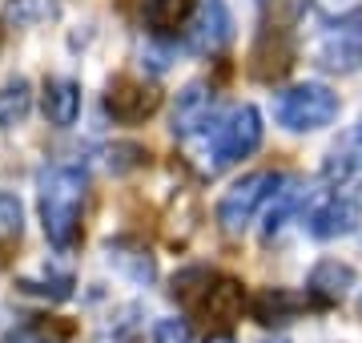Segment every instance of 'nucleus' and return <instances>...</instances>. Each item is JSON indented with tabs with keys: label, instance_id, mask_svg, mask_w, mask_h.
I'll return each mask as SVG.
<instances>
[{
	"label": "nucleus",
	"instance_id": "15",
	"mask_svg": "<svg viewBox=\"0 0 362 343\" xmlns=\"http://www.w3.org/2000/svg\"><path fill=\"white\" fill-rule=\"evenodd\" d=\"M197 307H202L209 319H218V323H233V319L242 315V307H246V295H242V287H238L233 279H214Z\"/></svg>",
	"mask_w": 362,
	"mask_h": 343
},
{
	"label": "nucleus",
	"instance_id": "5",
	"mask_svg": "<svg viewBox=\"0 0 362 343\" xmlns=\"http://www.w3.org/2000/svg\"><path fill=\"white\" fill-rule=\"evenodd\" d=\"M314 57H318V65L326 73H354L362 65V13L338 16L334 25L322 33Z\"/></svg>",
	"mask_w": 362,
	"mask_h": 343
},
{
	"label": "nucleus",
	"instance_id": "20",
	"mask_svg": "<svg viewBox=\"0 0 362 343\" xmlns=\"http://www.w3.org/2000/svg\"><path fill=\"white\" fill-rule=\"evenodd\" d=\"M145 154L141 145H133V142H117L113 150H109V170L113 174H129V170H137V166H145Z\"/></svg>",
	"mask_w": 362,
	"mask_h": 343
},
{
	"label": "nucleus",
	"instance_id": "16",
	"mask_svg": "<svg viewBox=\"0 0 362 343\" xmlns=\"http://www.w3.org/2000/svg\"><path fill=\"white\" fill-rule=\"evenodd\" d=\"M197 0H145V25L153 28L157 37H165L173 28L189 25Z\"/></svg>",
	"mask_w": 362,
	"mask_h": 343
},
{
	"label": "nucleus",
	"instance_id": "11",
	"mask_svg": "<svg viewBox=\"0 0 362 343\" xmlns=\"http://www.w3.org/2000/svg\"><path fill=\"white\" fill-rule=\"evenodd\" d=\"M358 226V206L350 198H326L318 202L310 214H306V235L318 238V242H330V238H342Z\"/></svg>",
	"mask_w": 362,
	"mask_h": 343
},
{
	"label": "nucleus",
	"instance_id": "23",
	"mask_svg": "<svg viewBox=\"0 0 362 343\" xmlns=\"http://www.w3.org/2000/svg\"><path fill=\"white\" fill-rule=\"evenodd\" d=\"M169 57H173V45H145L141 49V65H149L153 73H161V69H169Z\"/></svg>",
	"mask_w": 362,
	"mask_h": 343
},
{
	"label": "nucleus",
	"instance_id": "28",
	"mask_svg": "<svg viewBox=\"0 0 362 343\" xmlns=\"http://www.w3.org/2000/svg\"><path fill=\"white\" fill-rule=\"evenodd\" d=\"M274 343H286V339H274Z\"/></svg>",
	"mask_w": 362,
	"mask_h": 343
},
{
	"label": "nucleus",
	"instance_id": "4",
	"mask_svg": "<svg viewBox=\"0 0 362 343\" xmlns=\"http://www.w3.org/2000/svg\"><path fill=\"white\" fill-rule=\"evenodd\" d=\"M278 182H282V174H270V170L246 174L242 182H233L230 190L221 194V202H218V223H221V230H230V235L246 230L250 218L258 214V206H266V198L278 190Z\"/></svg>",
	"mask_w": 362,
	"mask_h": 343
},
{
	"label": "nucleus",
	"instance_id": "13",
	"mask_svg": "<svg viewBox=\"0 0 362 343\" xmlns=\"http://www.w3.org/2000/svg\"><path fill=\"white\" fill-rule=\"evenodd\" d=\"M81 118V85L73 77H49L45 81V121L57 130L77 125Z\"/></svg>",
	"mask_w": 362,
	"mask_h": 343
},
{
	"label": "nucleus",
	"instance_id": "2",
	"mask_svg": "<svg viewBox=\"0 0 362 343\" xmlns=\"http://www.w3.org/2000/svg\"><path fill=\"white\" fill-rule=\"evenodd\" d=\"M274 118L278 125L294 133H310V130H322L330 121L338 118V93H330L326 85H290L286 93H278V101H274Z\"/></svg>",
	"mask_w": 362,
	"mask_h": 343
},
{
	"label": "nucleus",
	"instance_id": "18",
	"mask_svg": "<svg viewBox=\"0 0 362 343\" xmlns=\"http://www.w3.org/2000/svg\"><path fill=\"white\" fill-rule=\"evenodd\" d=\"M250 69H254V77H282L286 69H290V45L282 37L270 40V33L262 37V45L250 53Z\"/></svg>",
	"mask_w": 362,
	"mask_h": 343
},
{
	"label": "nucleus",
	"instance_id": "3",
	"mask_svg": "<svg viewBox=\"0 0 362 343\" xmlns=\"http://www.w3.org/2000/svg\"><path fill=\"white\" fill-rule=\"evenodd\" d=\"M262 130L266 125H262V113L254 106H238L221 121H214V137H209L214 142V170L250 158L262 145Z\"/></svg>",
	"mask_w": 362,
	"mask_h": 343
},
{
	"label": "nucleus",
	"instance_id": "1",
	"mask_svg": "<svg viewBox=\"0 0 362 343\" xmlns=\"http://www.w3.org/2000/svg\"><path fill=\"white\" fill-rule=\"evenodd\" d=\"M89 198V178L77 166H49L37 178V202H40V226L57 251H73L81 242V218Z\"/></svg>",
	"mask_w": 362,
	"mask_h": 343
},
{
	"label": "nucleus",
	"instance_id": "10",
	"mask_svg": "<svg viewBox=\"0 0 362 343\" xmlns=\"http://www.w3.org/2000/svg\"><path fill=\"white\" fill-rule=\"evenodd\" d=\"M105 259H109V266L113 271H121L125 279H133V283H141V287H149L157 279V259L149 254V247L145 242H137V238H109L105 242Z\"/></svg>",
	"mask_w": 362,
	"mask_h": 343
},
{
	"label": "nucleus",
	"instance_id": "27",
	"mask_svg": "<svg viewBox=\"0 0 362 343\" xmlns=\"http://www.w3.org/2000/svg\"><path fill=\"white\" fill-rule=\"evenodd\" d=\"M358 145H362V125H358Z\"/></svg>",
	"mask_w": 362,
	"mask_h": 343
},
{
	"label": "nucleus",
	"instance_id": "24",
	"mask_svg": "<svg viewBox=\"0 0 362 343\" xmlns=\"http://www.w3.org/2000/svg\"><path fill=\"white\" fill-rule=\"evenodd\" d=\"M4 343H57V339H49V331L45 327H21V331H13Z\"/></svg>",
	"mask_w": 362,
	"mask_h": 343
},
{
	"label": "nucleus",
	"instance_id": "7",
	"mask_svg": "<svg viewBox=\"0 0 362 343\" xmlns=\"http://www.w3.org/2000/svg\"><path fill=\"white\" fill-rule=\"evenodd\" d=\"M230 33H233V16L226 9V0H202V4H194V16H189V28H185V45H189V53L209 57L230 40Z\"/></svg>",
	"mask_w": 362,
	"mask_h": 343
},
{
	"label": "nucleus",
	"instance_id": "17",
	"mask_svg": "<svg viewBox=\"0 0 362 343\" xmlns=\"http://www.w3.org/2000/svg\"><path fill=\"white\" fill-rule=\"evenodd\" d=\"M33 113V85L25 77L0 85V130H13Z\"/></svg>",
	"mask_w": 362,
	"mask_h": 343
},
{
	"label": "nucleus",
	"instance_id": "9",
	"mask_svg": "<svg viewBox=\"0 0 362 343\" xmlns=\"http://www.w3.org/2000/svg\"><path fill=\"white\" fill-rule=\"evenodd\" d=\"M350 287H354V271H350L346 263H338V259H322V263L306 275V303L334 307L350 295Z\"/></svg>",
	"mask_w": 362,
	"mask_h": 343
},
{
	"label": "nucleus",
	"instance_id": "25",
	"mask_svg": "<svg viewBox=\"0 0 362 343\" xmlns=\"http://www.w3.org/2000/svg\"><path fill=\"white\" fill-rule=\"evenodd\" d=\"M206 343H233V335H209Z\"/></svg>",
	"mask_w": 362,
	"mask_h": 343
},
{
	"label": "nucleus",
	"instance_id": "14",
	"mask_svg": "<svg viewBox=\"0 0 362 343\" xmlns=\"http://www.w3.org/2000/svg\"><path fill=\"white\" fill-rule=\"evenodd\" d=\"M302 198H306V190L298 182H278V190H274L270 198H266V218H262V235L274 238L278 230H282L290 218H294L298 210H302Z\"/></svg>",
	"mask_w": 362,
	"mask_h": 343
},
{
	"label": "nucleus",
	"instance_id": "22",
	"mask_svg": "<svg viewBox=\"0 0 362 343\" xmlns=\"http://www.w3.org/2000/svg\"><path fill=\"white\" fill-rule=\"evenodd\" d=\"M153 343H189V323L185 319H161L153 327Z\"/></svg>",
	"mask_w": 362,
	"mask_h": 343
},
{
	"label": "nucleus",
	"instance_id": "8",
	"mask_svg": "<svg viewBox=\"0 0 362 343\" xmlns=\"http://www.w3.org/2000/svg\"><path fill=\"white\" fill-rule=\"evenodd\" d=\"M214 125V89L206 81H189L177 93V106H173V133L177 137H197Z\"/></svg>",
	"mask_w": 362,
	"mask_h": 343
},
{
	"label": "nucleus",
	"instance_id": "21",
	"mask_svg": "<svg viewBox=\"0 0 362 343\" xmlns=\"http://www.w3.org/2000/svg\"><path fill=\"white\" fill-rule=\"evenodd\" d=\"M21 226H25V210H21L16 194H0V238L21 235Z\"/></svg>",
	"mask_w": 362,
	"mask_h": 343
},
{
	"label": "nucleus",
	"instance_id": "6",
	"mask_svg": "<svg viewBox=\"0 0 362 343\" xmlns=\"http://www.w3.org/2000/svg\"><path fill=\"white\" fill-rule=\"evenodd\" d=\"M105 109L109 118L121 121V125H137V121L153 118L161 109V89L153 81H137V77H117L105 93Z\"/></svg>",
	"mask_w": 362,
	"mask_h": 343
},
{
	"label": "nucleus",
	"instance_id": "12",
	"mask_svg": "<svg viewBox=\"0 0 362 343\" xmlns=\"http://www.w3.org/2000/svg\"><path fill=\"white\" fill-rule=\"evenodd\" d=\"M306 311V295H298V291H286V287H266L254 295V303H250V315L258 319L262 327H274V323H290Z\"/></svg>",
	"mask_w": 362,
	"mask_h": 343
},
{
	"label": "nucleus",
	"instance_id": "26",
	"mask_svg": "<svg viewBox=\"0 0 362 343\" xmlns=\"http://www.w3.org/2000/svg\"><path fill=\"white\" fill-rule=\"evenodd\" d=\"M354 182H358V194H362V166H358V174H354Z\"/></svg>",
	"mask_w": 362,
	"mask_h": 343
},
{
	"label": "nucleus",
	"instance_id": "19",
	"mask_svg": "<svg viewBox=\"0 0 362 343\" xmlns=\"http://www.w3.org/2000/svg\"><path fill=\"white\" fill-rule=\"evenodd\" d=\"M61 13L57 0H8V21L16 25H45Z\"/></svg>",
	"mask_w": 362,
	"mask_h": 343
}]
</instances>
